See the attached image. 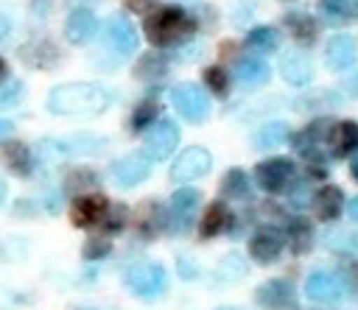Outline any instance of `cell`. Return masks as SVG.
<instances>
[{
    "label": "cell",
    "instance_id": "6da1fadb",
    "mask_svg": "<svg viewBox=\"0 0 358 310\" xmlns=\"http://www.w3.org/2000/svg\"><path fill=\"white\" fill-rule=\"evenodd\" d=\"M112 103V95L101 87V84H90V81H70V84H59L48 92V112L53 115H64V117H92L106 112Z\"/></svg>",
    "mask_w": 358,
    "mask_h": 310
},
{
    "label": "cell",
    "instance_id": "7a4b0ae2",
    "mask_svg": "<svg viewBox=\"0 0 358 310\" xmlns=\"http://www.w3.org/2000/svg\"><path fill=\"white\" fill-rule=\"evenodd\" d=\"M199 22L190 11L179 8V6H162L157 11H148L143 31L148 36L151 45L157 47H168V45H179L185 39H190L196 34Z\"/></svg>",
    "mask_w": 358,
    "mask_h": 310
},
{
    "label": "cell",
    "instance_id": "3957f363",
    "mask_svg": "<svg viewBox=\"0 0 358 310\" xmlns=\"http://www.w3.org/2000/svg\"><path fill=\"white\" fill-rule=\"evenodd\" d=\"M123 279H126L129 290H134V293H137L140 299H145V302L162 296L165 288H168V274H165V268H162L159 263H154V260H140V263L129 265Z\"/></svg>",
    "mask_w": 358,
    "mask_h": 310
},
{
    "label": "cell",
    "instance_id": "277c9868",
    "mask_svg": "<svg viewBox=\"0 0 358 310\" xmlns=\"http://www.w3.org/2000/svg\"><path fill=\"white\" fill-rule=\"evenodd\" d=\"M171 103H173V109L187 120V123H201V120H207L210 117V109H213V103H210V95L199 87V84H176L173 89H171Z\"/></svg>",
    "mask_w": 358,
    "mask_h": 310
},
{
    "label": "cell",
    "instance_id": "5b68a950",
    "mask_svg": "<svg viewBox=\"0 0 358 310\" xmlns=\"http://www.w3.org/2000/svg\"><path fill=\"white\" fill-rule=\"evenodd\" d=\"M294 173H296V168H294V162L288 156H268V159L257 162L255 182L266 193H282L294 182Z\"/></svg>",
    "mask_w": 358,
    "mask_h": 310
},
{
    "label": "cell",
    "instance_id": "8992f818",
    "mask_svg": "<svg viewBox=\"0 0 358 310\" xmlns=\"http://www.w3.org/2000/svg\"><path fill=\"white\" fill-rule=\"evenodd\" d=\"M179 145V126L168 117L151 123L148 134H145V142H143V154L151 159V162H162L173 154V148Z\"/></svg>",
    "mask_w": 358,
    "mask_h": 310
},
{
    "label": "cell",
    "instance_id": "52a82bcc",
    "mask_svg": "<svg viewBox=\"0 0 358 310\" xmlns=\"http://www.w3.org/2000/svg\"><path fill=\"white\" fill-rule=\"evenodd\" d=\"M210 168H213L210 151L201 148V145H190V148H185V151L176 156V162L171 165V182L187 184V182L201 179L204 173H210Z\"/></svg>",
    "mask_w": 358,
    "mask_h": 310
},
{
    "label": "cell",
    "instance_id": "ba28073f",
    "mask_svg": "<svg viewBox=\"0 0 358 310\" xmlns=\"http://www.w3.org/2000/svg\"><path fill=\"white\" fill-rule=\"evenodd\" d=\"M305 296L316 304H338L347 296V285L333 271H310L305 279Z\"/></svg>",
    "mask_w": 358,
    "mask_h": 310
},
{
    "label": "cell",
    "instance_id": "9c48e42d",
    "mask_svg": "<svg viewBox=\"0 0 358 310\" xmlns=\"http://www.w3.org/2000/svg\"><path fill=\"white\" fill-rule=\"evenodd\" d=\"M103 42H106V47H112V53H117V56H131V53L137 50L140 36H137V28H134V22H131L129 17L115 14V17H109L106 25H103Z\"/></svg>",
    "mask_w": 358,
    "mask_h": 310
},
{
    "label": "cell",
    "instance_id": "30bf717a",
    "mask_svg": "<svg viewBox=\"0 0 358 310\" xmlns=\"http://www.w3.org/2000/svg\"><path fill=\"white\" fill-rule=\"evenodd\" d=\"M196 209H199V190L193 187H179L173 195H171V204H168V226L173 232H187L193 218H196Z\"/></svg>",
    "mask_w": 358,
    "mask_h": 310
},
{
    "label": "cell",
    "instance_id": "8fae6325",
    "mask_svg": "<svg viewBox=\"0 0 358 310\" xmlns=\"http://www.w3.org/2000/svg\"><path fill=\"white\" fill-rule=\"evenodd\" d=\"M255 299L260 307L266 310H296V296H294V285L288 279H266L257 285Z\"/></svg>",
    "mask_w": 358,
    "mask_h": 310
},
{
    "label": "cell",
    "instance_id": "7c38bea8",
    "mask_svg": "<svg viewBox=\"0 0 358 310\" xmlns=\"http://www.w3.org/2000/svg\"><path fill=\"white\" fill-rule=\"evenodd\" d=\"M151 173V159L143 151L126 154L117 162H112V179L117 187H134L140 182H145Z\"/></svg>",
    "mask_w": 358,
    "mask_h": 310
},
{
    "label": "cell",
    "instance_id": "4fadbf2b",
    "mask_svg": "<svg viewBox=\"0 0 358 310\" xmlns=\"http://www.w3.org/2000/svg\"><path fill=\"white\" fill-rule=\"evenodd\" d=\"M106 207H109V201H106L101 193H84V195H78V198L73 201V207H70V221H73V226H78V229H92V226L101 223Z\"/></svg>",
    "mask_w": 358,
    "mask_h": 310
},
{
    "label": "cell",
    "instance_id": "5bb4252c",
    "mask_svg": "<svg viewBox=\"0 0 358 310\" xmlns=\"http://www.w3.org/2000/svg\"><path fill=\"white\" fill-rule=\"evenodd\" d=\"M165 226H168V212H165V207L159 201L148 198L134 209V232L143 240H154Z\"/></svg>",
    "mask_w": 358,
    "mask_h": 310
},
{
    "label": "cell",
    "instance_id": "9a60e30c",
    "mask_svg": "<svg viewBox=\"0 0 358 310\" xmlns=\"http://www.w3.org/2000/svg\"><path fill=\"white\" fill-rule=\"evenodd\" d=\"M327 131H330V123L327 120H313L310 126H305L299 134H294V148L299 156H305L310 165L313 162H322V142L327 140Z\"/></svg>",
    "mask_w": 358,
    "mask_h": 310
},
{
    "label": "cell",
    "instance_id": "2e32d148",
    "mask_svg": "<svg viewBox=\"0 0 358 310\" xmlns=\"http://www.w3.org/2000/svg\"><path fill=\"white\" fill-rule=\"evenodd\" d=\"M249 254L255 263L260 265H268V263H277L280 254H282V235L274 229V226H260L252 240H249Z\"/></svg>",
    "mask_w": 358,
    "mask_h": 310
},
{
    "label": "cell",
    "instance_id": "e0dca14e",
    "mask_svg": "<svg viewBox=\"0 0 358 310\" xmlns=\"http://www.w3.org/2000/svg\"><path fill=\"white\" fill-rule=\"evenodd\" d=\"M98 34V17L92 8H73L64 20V36L70 45H87Z\"/></svg>",
    "mask_w": 358,
    "mask_h": 310
},
{
    "label": "cell",
    "instance_id": "ac0fdd59",
    "mask_svg": "<svg viewBox=\"0 0 358 310\" xmlns=\"http://www.w3.org/2000/svg\"><path fill=\"white\" fill-rule=\"evenodd\" d=\"M355 56H358V50H355V39L350 34H336L324 45V64L330 70H336V73L352 67L355 64Z\"/></svg>",
    "mask_w": 358,
    "mask_h": 310
},
{
    "label": "cell",
    "instance_id": "d6986e66",
    "mask_svg": "<svg viewBox=\"0 0 358 310\" xmlns=\"http://www.w3.org/2000/svg\"><path fill=\"white\" fill-rule=\"evenodd\" d=\"M280 75L285 84L291 87H305L310 84L313 78V67H310V59L305 50H288L282 59H280Z\"/></svg>",
    "mask_w": 358,
    "mask_h": 310
},
{
    "label": "cell",
    "instance_id": "ffe728a7",
    "mask_svg": "<svg viewBox=\"0 0 358 310\" xmlns=\"http://www.w3.org/2000/svg\"><path fill=\"white\" fill-rule=\"evenodd\" d=\"M20 59L22 64L28 67H36V70H50L59 64V47L50 42V39H34V42H25L20 47Z\"/></svg>",
    "mask_w": 358,
    "mask_h": 310
},
{
    "label": "cell",
    "instance_id": "44dd1931",
    "mask_svg": "<svg viewBox=\"0 0 358 310\" xmlns=\"http://www.w3.org/2000/svg\"><path fill=\"white\" fill-rule=\"evenodd\" d=\"M310 204H313V212L319 221H336L344 209V190L336 184H322Z\"/></svg>",
    "mask_w": 358,
    "mask_h": 310
},
{
    "label": "cell",
    "instance_id": "7402d4cb",
    "mask_svg": "<svg viewBox=\"0 0 358 310\" xmlns=\"http://www.w3.org/2000/svg\"><path fill=\"white\" fill-rule=\"evenodd\" d=\"M268 75H271V70L260 56H241L238 64H235V81L246 89H255V87L266 84Z\"/></svg>",
    "mask_w": 358,
    "mask_h": 310
},
{
    "label": "cell",
    "instance_id": "603a6c76",
    "mask_svg": "<svg viewBox=\"0 0 358 310\" xmlns=\"http://www.w3.org/2000/svg\"><path fill=\"white\" fill-rule=\"evenodd\" d=\"M0 156H3L6 168H8L14 176H20V179L31 176V170H34V154H31V148H28L25 142H17V140L6 142V145L0 148Z\"/></svg>",
    "mask_w": 358,
    "mask_h": 310
},
{
    "label": "cell",
    "instance_id": "cb8c5ba5",
    "mask_svg": "<svg viewBox=\"0 0 358 310\" xmlns=\"http://www.w3.org/2000/svg\"><path fill=\"white\" fill-rule=\"evenodd\" d=\"M330 148L336 156H350L358 151V123L355 120H341L336 126H330L327 131Z\"/></svg>",
    "mask_w": 358,
    "mask_h": 310
},
{
    "label": "cell",
    "instance_id": "d4e9b609",
    "mask_svg": "<svg viewBox=\"0 0 358 310\" xmlns=\"http://www.w3.org/2000/svg\"><path fill=\"white\" fill-rule=\"evenodd\" d=\"M319 14L330 25H350L358 20V0H319Z\"/></svg>",
    "mask_w": 358,
    "mask_h": 310
},
{
    "label": "cell",
    "instance_id": "484cf974",
    "mask_svg": "<svg viewBox=\"0 0 358 310\" xmlns=\"http://www.w3.org/2000/svg\"><path fill=\"white\" fill-rule=\"evenodd\" d=\"M285 243L291 254H305L313 246V226L308 218H291L285 223Z\"/></svg>",
    "mask_w": 358,
    "mask_h": 310
},
{
    "label": "cell",
    "instance_id": "4316f807",
    "mask_svg": "<svg viewBox=\"0 0 358 310\" xmlns=\"http://www.w3.org/2000/svg\"><path fill=\"white\" fill-rule=\"evenodd\" d=\"M282 22H285V28L291 31V36L296 42H302V45H313L316 42L319 28H316V22H313V17L308 11H288L282 17Z\"/></svg>",
    "mask_w": 358,
    "mask_h": 310
},
{
    "label": "cell",
    "instance_id": "83f0119b",
    "mask_svg": "<svg viewBox=\"0 0 358 310\" xmlns=\"http://www.w3.org/2000/svg\"><path fill=\"white\" fill-rule=\"evenodd\" d=\"M227 226H229V209H227L221 201H213V204L204 209V215H201L199 235H201L204 240H210V237L221 235Z\"/></svg>",
    "mask_w": 358,
    "mask_h": 310
},
{
    "label": "cell",
    "instance_id": "f1b7e54d",
    "mask_svg": "<svg viewBox=\"0 0 358 310\" xmlns=\"http://www.w3.org/2000/svg\"><path fill=\"white\" fill-rule=\"evenodd\" d=\"M165 73H168V59L159 53H145L134 64V78L140 81H159Z\"/></svg>",
    "mask_w": 358,
    "mask_h": 310
},
{
    "label": "cell",
    "instance_id": "f546056e",
    "mask_svg": "<svg viewBox=\"0 0 358 310\" xmlns=\"http://www.w3.org/2000/svg\"><path fill=\"white\" fill-rule=\"evenodd\" d=\"M249 193H252V184H249V176H246V170H241V168H229L227 173H224V179H221V195H227V198H249Z\"/></svg>",
    "mask_w": 358,
    "mask_h": 310
},
{
    "label": "cell",
    "instance_id": "4dcf8cb0",
    "mask_svg": "<svg viewBox=\"0 0 358 310\" xmlns=\"http://www.w3.org/2000/svg\"><path fill=\"white\" fill-rule=\"evenodd\" d=\"M246 45L255 50V53H271L280 47V34L277 28L271 25H255L249 34H246Z\"/></svg>",
    "mask_w": 358,
    "mask_h": 310
},
{
    "label": "cell",
    "instance_id": "1f68e13d",
    "mask_svg": "<svg viewBox=\"0 0 358 310\" xmlns=\"http://www.w3.org/2000/svg\"><path fill=\"white\" fill-rule=\"evenodd\" d=\"M288 137H291L288 126H285L282 120H271V123H266V126H263V128L255 134V148H260V151H268V148H277V145H282Z\"/></svg>",
    "mask_w": 358,
    "mask_h": 310
},
{
    "label": "cell",
    "instance_id": "d6a6232c",
    "mask_svg": "<svg viewBox=\"0 0 358 310\" xmlns=\"http://www.w3.org/2000/svg\"><path fill=\"white\" fill-rule=\"evenodd\" d=\"M322 243L330 251H344V254H358V229H330Z\"/></svg>",
    "mask_w": 358,
    "mask_h": 310
},
{
    "label": "cell",
    "instance_id": "836d02e7",
    "mask_svg": "<svg viewBox=\"0 0 358 310\" xmlns=\"http://www.w3.org/2000/svg\"><path fill=\"white\" fill-rule=\"evenodd\" d=\"M157 117H159V101H157V98H143V101L134 106L131 117H129V128H131V131H143L145 126L157 123Z\"/></svg>",
    "mask_w": 358,
    "mask_h": 310
},
{
    "label": "cell",
    "instance_id": "e575fe53",
    "mask_svg": "<svg viewBox=\"0 0 358 310\" xmlns=\"http://www.w3.org/2000/svg\"><path fill=\"white\" fill-rule=\"evenodd\" d=\"M98 184V173L90 170V168H73L67 176H64V190L67 193H90L92 187Z\"/></svg>",
    "mask_w": 358,
    "mask_h": 310
},
{
    "label": "cell",
    "instance_id": "d590c367",
    "mask_svg": "<svg viewBox=\"0 0 358 310\" xmlns=\"http://www.w3.org/2000/svg\"><path fill=\"white\" fill-rule=\"evenodd\" d=\"M126 218H129L126 204H109L106 212H103V218H101V226H103V232L115 235V232H120L126 226Z\"/></svg>",
    "mask_w": 358,
    "mask_h": 310
},
{
    "label": "cell",
    "instance_id": "8d00e7d4",
    "mask_svg": "<svg viewBox=\"0 0 358 310\" xmlns=\"http://www.w3.org/2000/svg\"><path fill=\"white\" fill-rule=\"evenodd\" d=\"M109 251H112V243H109V237H101V235L87 237L84 246H81V254H84L87 260H103Z\"/></svg>",
    "mask_w": 358,
    "mask_h": 310
},
{
    "label": "cell",
    "instance_id": "74e56055",
    "mask_svg": "<svg viewBox=\"0 0 358 310\" xmlns=\"http://www.w3.org/2000/svg\"><path fill=\"white\" fill-rule=\"evenodd\" d=\"M204 84L215 92V95H227V89H229V78H227V70L221 67V64H213V67H207L204 70Z\"/></svg>",
    "mask_w": 358,
    "mask_h": 310
},
{
    "label": "cell",
    "instance_id": "f35d334b",
    "mask_svg": "<svg viewBox=\"0 0 358 310\" xmlns=\"http://www.w3.org/2000/svg\"><path fill=\"white\" fill-rule=\"evenodd\" d=\"M22 92H25L22 81H17V78L6 81V84L0 87V109H11V106H17V103L22 101Z\"/></svg>",
    "mask_w": 358,
    "mask_h": 310
},
{
    "label": "cell",
    "instance_id": "ab89813d",
    "mask_svg": "<svg viewBox=\"0 0 358 310\" xmlns=\"http://www.w3.org/2000/svg\"><path fill=\"white\" fill-rule=\"evenodd\" d=\"M151 6H154V0H126V8H131L137 14H145Z\"/></svg>",
    "mask_w": 358,
    "mask_h": 310
},
{
    "label": "cell",
    "instance_id": "60d3db41",
    "mask_svg": "<svg viewBox=\"0 0 358 310\" xmlns=\"http://www.w3.org/2000/svg\"><path fill=\"white\" fill-rule=\"evenodd\" d=\"M50 6H53V0H31V8L36 17H45L50 11Z\"/></svg>",
    "mask_w": 358,
    "mask_h": 310
},
{
    "label": "cell",
    "instance_id": "b9f144b4",
    "mask_svg": "<svg viewBox=\"0 0 358 310\" xmlns=\"http://www.w3.org/2000/svg\"><path fill=\"white\" fill-rule=\"evenodd\" d=\"M8 34H11V20H8L6 14H0V42H3Z\"/></svg>",
    "mask_w": 358,
    "mask_h": 310
},
{
    "label": "cell",
    "instance_id": "7bdbcfd3",
    "mask_svg": "<svg viewBox=\"0 0 358 310\" xmlns=\"http://www.w3.org/2000/svg\"><path fill=\"white\" fill-rule=\"evenodd\" d=\"M11 131H14V126H11V120H3V117H0V140H6V137H8Z\"/></svg>",
    "mask_w": 358,
    "mask_h": 310
},
{
    "label": "cell",
    "instance_id": "ee69618b",
    "mask_svg": "<svg viewBox=\"0 0 358 310\" xmlns=\"http://www.w3.org/2000/svg\"><path fill=\"white\" fill-rule=\"evenodd\" d=\"M347 212H350V215H352V218L358 221V198H352V201H350V207H347Z\"/></svg>",
    "mask_w": 358,
    "mask_h": 310
},
{
    "label": "cell",
    "instance_id": "f6af8a7d",
    "mask_svg": "<svg viewBox=\"0 0 358 310\" xmlns=\"http://www.w3.org/2000/svg\"><path fill=\"white\" fill-rule=\"evenodd\" d=\"M3 78H8V64H6V59L0 56V81H3Z\"/></svg>",
    "mask_w": 358,
    "mask_h": 310
},
{
    "label": "cell",
    "instance_id": "bcb514c9",
    "mask_svg": "<svg viewBox=\"0 0 358 310\" xmlns=\"http://www.w3.org/2000/svg\"><path fill=\"white\" fill-rule=\"evenodd\" d=\"M350 173H352V179H358V159H352V165H350Z\"/></svg>",
    "mask_w": 358,
    "mask_h": 310
},
{
    "label": "cell",
    "instance_id": "7dc6e473",
    "mask_svg": "<svg viewBox=\"0 0 358 310\" xmlns=\"http://www.w3.org/2000/svg\"><path fill=\"white\" fill-rule=\"evenodd\" d=\"M3 198H6V182H3V176H0V204H3Z\"/></svg>",
    "mask_w": 358,
    "mask_h": 310
},
{
    "label": "cell",
    "instance_id": "c3c4849f",
    "mask_svg": "<svg viewBox=\"0 0 358 310\" xmlns=\"http://www.w3.org/2000/svg\"><path fill=\"white\" fill-rule=\"evenodd\" d=\"M218 310H241V307H235V304H224V307H218Z\"/></svg>",
    "mask_w": 358,
    "mask_h": 310
}]
</instances>
